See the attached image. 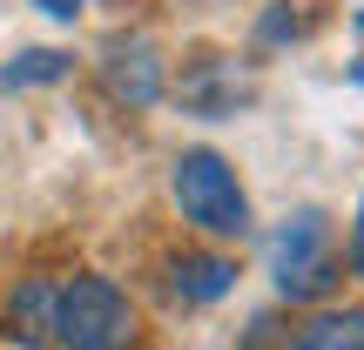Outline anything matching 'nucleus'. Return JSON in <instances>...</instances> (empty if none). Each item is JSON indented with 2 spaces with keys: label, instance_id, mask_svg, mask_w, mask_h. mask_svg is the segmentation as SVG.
Masks as SVG:
<instances>
[{
  "label": "nucleus",
  "instance_id": "obj_1",
  "mask_svg": "<svg viewBox=\"0 0 364 350\" xmlns=\"http://www.w3.org/2000/svg\"><path fill=\"white\" fill-rule=\"evenodd\" d=\"M54 337H61V350H129L135 310L108 276H75L54 297Z\"/></svg>",
  "mask_w": 364,
  "mask_h": 350
},
{
  "label": "nucleus",
  "instance_id": "obj_2",
  "mask_svg": "<svg viewBox=\"0 0 364 350\" xmlns=\"http://www.w3.org/2000/svg\"><path fill=\"white\" fill-rule=\"evenodd\" d=\"M176 202H182V216H189L196 229H209V236H243L250 229V202H243V189H236V169L223 155H209V148H189V155L176 162Z\"/></svg>",
  "mask_w": 364,
  "mask_h": 350
},
{
  "label": "nucleus",
  "instance_id": "obj_3",
  "mask_svg": "<svg viewBox=\"0 0 364 350\" xmlns=\"http://www.w3.org/2000/svg\"><path fill=\"white\" fill-rule=\"evenodd\" d=\"M270 270H277V290H284L290 303L324 297V290L338 283V249H331V222L317 216V209H297V216L277 229V243H270Z\"/></svg>",
  "mask_w": 364,
  "mask_h": 350
},
{
  "label": "nucleus",
  "instance_id": "obj_4",
  "mask_svg": "<svg viewBox=\"0 0 364 350\" xmlns=\"http://www.w3.org/2000/svg\"><path fill=\"white\" fill-rule=\"evenodd\" d=\"M102 81L115 102L129 108H149L162 94V61H156V40L129 34V40H108V61H102Z\"/></svg>",
  "mask_w": 364,
  "mask_h": 350
},
{
  "label": "nucleus",
  "instance_id": "obj_5",
  "mask_svg": "<svg viewBox=\"0 0 364 350\" xmlns=\"http://www.w3.org/2000/svg\"><path fill=\"white\" fill-rule=\"evenodd\" d=\"M54 297H61L54 283H21V290H14V303H7V337L21 344V350H41V344L54 337Z\"/></svg>",
  "mask_w": 364,
  "mask_h": 350
},
{
  "label": "nucleus",
  "instance_id": "obj_6",
  "mask_svg": "<svg viewBox=\"0 0 364 350\" xmlns=\"http://www.w3.org/2000/svg\"><path fill=\"white\" fill-rule=\"evenodd\" d=\"M230 283H236V263H223V256H176L169 263V290L182 303H216Z\"/></svg>",
  "mask_w": 364,
  "mask_h": 350
},
{
  "label": "nucleus",
  "instance_id": "obj_7",
  "mask_svg": "<svg viewBox=\"0 0 364 350\" xmlns=\"http://www.w3.org/2000/svg\"><path fill=\"white\" fill-rule=\"evenodd\" d=\"M243 94H250V88H243V81H236L223 61H203L189 81H182V102H189L196 115H230V108L243 102Z\"/></svg>",
  "mask_w": 364,
  "mask_h": 350
},
{
  "label": "nucleus",
  "instance_id": "obj_8",
  "mask_svg": "<svg viewBox=\"0 0 364 350\" xmlns=\"http://www.w3.org/2000/svg\"><path fill=\"white\" fill-rule=\"evenodd\" d=\"M290 350H364V310H324V317H311Z\"/></svg>",
  "mask_w": 364,
  "mask_h": 350
},
{
  "label": "nucleus",
  "instance_id": "obj_9",
  "mask_svg": "<svg viewBox=\"0 0 364 350\" xmlns=\"http://www.w3.org/2000/svg\"><path fill=\"white\" fill-rule=\"evenodd\" d=\"M61 75H68V54L34 48V54H14V61L0 67V88H34V81H61Z\"/></svg>",
  "mask_w": 364,
  "mask_h": 350
},
{
  "label": "nucleus",
  "instance_id": "obj_10",
  "mask_svg": "<svg viewBox=\"0 0 364 350\" xmlns=\"http://www.w3.org/2000/svg\"><path fill=\"white\" fill-rule=\"evenodd\" d=\"M351 270L364 276V202H358V222H351Z\"/></svg>",
  "mask_w": 364,
  "mask_h": 350
},
{
  "label": "nucleus",
  "instance_id": "obj_11",
  "mask_svg": "<svg viewBox=\"0 0 364 350\" xmlns=\"http://www.w3.org/2000/svg\"><path fill=\"white\" fill-rule=\"evenodd\" d=\"M34 7H41V13H54V21H75L81 0H34Z\"/></svg>",
  "mask_w": 364,
  "mask_h": 350
},
{
  "label": "nucleus",
  "instance_id": "obj_12",
  "mask_svg": "<svg viewBox=\"0 0 364 350\" xmlns=\"http://www.w3.org/2000/svg\"><path fill=\"white\" fill-rule=\"evenodd\" d=\"M263 34H270V40H284V34H297V21H290V13H270V21H263Z\"/></svg>",
  "mask_w": 364,
  "mask_h": 350
},
{
  "label": "nucleus",
  "instance_id": "obj_13",
  "mask_svg": "<svg viewBox=\"0 0 364 350\" xmlns=\"http://www.w3.org/2000/svg\"><path fill=\"white\" fill-rule=\"evenodd\" d=\"M358 27H364V13H358Z\"/></svg>",
  "mask_w": 364,
  "mask_h": 350
}]
</instances>
